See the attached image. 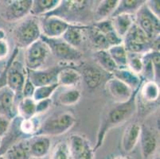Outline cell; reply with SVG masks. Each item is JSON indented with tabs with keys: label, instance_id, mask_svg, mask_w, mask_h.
Segmentation results:
<instances>
[{
	"label": "cell",
	"instance_id": "obj_10",
	"mask_svg": "<svg viewBox=\"0 0 160 159\" xmlns=\"http://www.w3.org/2000/svg\"><path fill=\"white\" fill-rule=\"evenodd\" d=\"M27 77V68L20 61L15 59L7 70V87L14 92L16 104L22 98V89Z\"/></svg>",
	"mask_w": 160,
	"mask_h": 159
},
{
	"label": "cell",
	"instance_id": "obj_25",
	"mask_svg": "<svg viewBox=\"0 0 160 159\" xmlns=\"http://www.w3.org/2000/svg\"><path fill=\"white\" fill-rule=\"evenodd\" d=\"M61 0H33L30 15L42 17L51 12L59 5Z\"/></svg>",
	"mask_w": 160,
	"mask_h": 159
},
{
	"label": "cell",
	"instance_id": "obj_16",
	"mask_svg": "<svg viewBox=\"0 0 160 159\" xmlns=\"http://www.w3.org/2000/svg\"><path fill=\"white\" fill-rule=\"evenodd\" d=\"M30 157L34 159H41L49 154L51 147V140L49 137L43 135H33L27 138Z\"/></svg>",
	"mask_w": 160,
	"mask_h": 159
},
{
	"label": "cell",
	"instance_id": "obj_41",
	"mask_svg": "<svg viewBox=\"0 0 160 159\" xmlns=\"http://www.w3.org/2000/svg\"><path fill=\"white\" fill-rule=\"evenodd\" d=\"M150 57L153 64L154 70H155V82L159 81L160 73V53L158 51H150Z\"/></svg>",
	"mask_w": 160,
	"mask_h": 159
},
{
	"label": "cell",
	"instance_id": "obj_49",
	"mask_svg": "<svg viewBox=\"0 0 160 159\" xmlns=\"http://www.w3.org/2000/svg\"><path fill=\"white\" fill-rule=\"evenodd\" d=\"M153 159H160V157H159V154H157V155H155V157H153Z\"/></svg>",
	"mask_w": 160,
	"mask_h": 159
},
{
	"label": "cell",
	"instance_id": "obj_7",
	"mask_svg": "<svg viewBox=\"0 0 160 159\" xmlns=\"http://www.w3.org/2000/svg\"><path fill=\"white\" fill-rule=\"evenodd\" d=\"M135 24L151 40L159 38L160 19L143 4L134 15Z\"/></svg>",
	"mask_w": 160,
	"mask_h": 159
},
{
	"label": "cell",
	"instance_id": "obj_29",
	"mask_svg": "<svg viewBox=\"0 0 160 159\" xmlns=\"http://www.w3.org/2000/svg\"><path fill=\"white\" fill-rule=\"evenodd\" d=\"M17 116L23 119H30L36 116V102L33 98H22L16 104Z\"/></svg>",
	"mask_w": 160,
	"mask_h": 159
},
{
	"label": "cell",
	"instance_id": "obj_46",
	"mask_svg": "<svg viewBox=\"0 0 160 159\" xmlns=\"http://www.w3.org/2000/svg\"><path fill=\"white\" fill-rule=\"evenodd\" d=\"M10 52V47L7 40H0V61L4 60Z\"/></svg>",
	"mask_w": 160,
	"mask_h": 159
},
{
	"label": "cell",
	"instance_id": "obj_6",
	"mask_svg": "<svg viewBox=\"0 0 160 159\" xmlns=\"http://www.w3.org/2000/svg\"><path fill=\"white\" fill-rule=\"evenodd\" d=\"M33 0L0 1V17L9 22H19L30 15Z\"/></svg>",
	"mask_w": 160,
	"mask_h": 159
},
{
	"label": "cell",
	"instance_id": "obj_37",
	"mask_svg": "<svg viewBox=\"0 0 160 159\" xmlns=\"http://www.w3.org/2000/svg\"><path fill=\"white\" fill-rule=\"evenodd\" d=\"M142 71L141 73L142 79H145V81H155V70H154L153 64L150 57V52H146L142 56Z\"/></svg>",
	"mask_w": 160,
	"mask_h": 159
},
{
	"label": "cell",
	"instance_id": "obj_8",
	"mask_svg": "<svg viewBox=\"0 0 160 159\" xmlns=\"http://www.w3.org/2000/svg\"><path fill=\"white\" fill-rule=\"evenodd\" d=\"M41 39L49 47L50 53L59 61L68 63L78 61L83 57V53L78 49L69 46L62 38H47L41 36Z\"/></svg>",
	"mask_w": 160,
	"mask_h": 159
},
{
	"label": "cell",
	"instance_id": "obj_36",
	"mask_svg": "<svg viewBox=\"0 0 160 159\" xmlns=\"http://www.w3.org/2000/svg\"><path fill=\"white\" fill-rule=\"evenodd\" d=\"M58 87H59V85L58 84V83L35 87L32 98L35 102L46 100V99H50Z\"/></svg>",
	"mask_w": 160,
	"mask_h": 159
},
{
	"label": "cell",
	"instance_id": "obj_4",
	"mask_svg": "<svg viewBox=\"0 0 160 159\" xmlns=\"http://www.w3.org/2000/svg\"><path fill=\"white\" fill-rule=\"evenodd\" d=\"M76 123V118L71 112H62L49 116L41 122L35 135L58 136L67 133Z\"/></svg>",
	"mask_w": 160,
	"mask_h": 159
},
{
	"label": "cell",
	"instance_id": "obj_28",
	"mask_svg": "<svg viewBox=\"0 0 160 159\" xmlns=\"http://www.w3.org/2000/svg\"><path fill=\"white\" fill-rule=\"evenodd\" d=\"M145 2L146 0H119V3L111 17L122 14L135 15Z\"/></svg>",
	"mask_w": 160,
	"mask_h": 159
},
{
	"label": "cell",
	"instance_id": "obj_38",
	"mask_svg": "<svg viewBox=\"0 0 160 159\" xmlns=\"http://www.w3.org/2000/svg\"><path fill=\"white\" fill-rule=\"evenodd\" d=\"M49 159H70L68 142L63 141L58 142L50 153Z\"/></svg>",
	"mask_w": 160,
	"mask_h": 159
},
{
	"label": "cell",
	"instance_id": "obj_52",
	"mask_svg": "<svg viewBox=\"0 0 160 159\" xmlns=\"http://www.w3.org/2000/svg\"><path fill=\"white\" fill-rule=\"evenodd\" d=\"M30 159H34V158H32V157H31V158H30Z\"/></svg>",
	"mask_w": 160,
	"mask_h": 159
},
{
	"label": "cell",
	"instance_id": "obj_22",
	"mask_svg": "<svg viewBox=\"0 0 160 159\" xmlns=\"http://www.w3.org/2000/svg\"><path fill=\"white\" fill-rule=\"evenodd\" d=\"M119 0H103L97 6L93 11L92 18L94 22L110 19L112 14L116 10Z\"/></svg>",
	"mask_w": 160,
	"mask_h": 159
},
{
	"label": "cell",
	"instance_id": "obj_11",
	"mask_svg": "<svg viewBox=\"0 0 160 159\" xmlns=\"http://www.w3.org/2000/svg\"><path fill=\"white\" fill-rule=\"evenodd\" d=\"M67 65H58L45 69H27V77L35 87L54 84L57 83L58 73Z\"/></svg>",
	"mask_w": 160,
	"mask_h": 159
},
{
	"label": "cell",
	"instance_id": "obj_45",
	"mask_svg": "<svg viewBox=\"0 0 160 159\" xmlns=\"http://www.w3.org/2000/svg\"><path fill=\"white\" fill-rule=\"evenodd\" d=\"M148 8L155 16L159 17L160 16V2L158 0H146L145 2Z\"/></svg>",
	"mask_w": 160,
	"mask_h": 159
},
{
	"label": "cell",
	"instance_id": "obj_13",
	"mask_svg": "<svg viewBox=\"0 0 160 159\" xmlns=\"http://www.w3.org/2000/svg\"><path fill=\"white\" fill-rule=\"evenodd\" d=\"M39 22L42 36L47 38H61L70 25L56 16H43Z\"/></svg>",
	"mask_w": 160,
	"mask_h": 159
},
{
	"label": "cell",
	"instance_id": "obj_35",
	"mask_svg": "<svg viewBox=\"0 0 160 159\" xmlns=\"http://www.w3.org/2000/svg\"><path fill=\"white\" fill-rule=\"evenodd\" d=\"M41 122H42L39 120L38 116L30 119H23L21 118L19 122L20 131L25 136H28V138H30L36 135L40 127Z\"/></svg>",
	"mask_w": 160,
	"mask_h": 159
},
{
	"label": "cell",
	"instance_id": "obj_5",
	"mask_svg": "<svg viewBox=\"0 0 160 159\" xmlns=\"http://www.w3.org/2000/svg\"><path fill=\"white\" fill-rule=\"evenodd\" d=\"M42 32L39 18L27 16L22 20L14 30V38L17 48L27 49L31 44L41 38Z\"/></svg>",
	"mask_w": 160,
	"mask_h": 159
},
{
	"label": "cell",
	"instance_id": "obj_12",
	"mask_svg": "<svg viewBox=\"0 0 160 159\" xmlns=\"http://www.w3.org/2000/svg\"><path fill=\"white\" fill-rule=\"evenodd\" d=\"M70 159H94V151L89 141L85 137L74 134L69 137V142Z\"/></svg>",
	"mask_w": 160,
	"mask_h": 159
},
{
	"label": "cell",
	"instance_id": "obj_27",
	"mask_svg": "<svg viewBox=\"0 0 160 159\" xmlns=\"http://www.w3.org/2000/svg\"><path fill=\"white\" fill-rule=\"evenodd\" d=\"M6 159H30L31 158L29 151L27 138L23 139L14 144L10 147L5 154Z\"/></svg>",
	"mask_w": 160,
	"mask_h": 159
},
{
	"label": "cell",
	"instance_id": "obj_2",
	"mask_svg": "<svg viewBox=\"0 0 160 159\" xmlns=\"http://www.w3.org/2000/svg\"><path fill=\"white\" fill-rule=\"evenodd\" d=\"M92 2L86 0H61L53 11L44 16H56L69 24L83 25L82 22L92 17Z\"/></svg>",
	"mask_w": 160,
	"mask_h": 159
},
{
	"label": "cell",
	"instance_id": "obj_43",
	"mask_svg": "<svg viewBox=\"0 0 160 159\" xmlns=\"http://www.w3.org/2000/svg\"><path fill=\"white\" fill-rule=\"evenodd\" d=\"M12 119L4 116H0V138H3L11 127Z\"/></svg>",
	"mask_w": 160,
	"mask_h": 159
},
{
	"label": "cell",
	"instance_id": "obj_44",
	"mask_svg": "<svg viewBox=\"0 0 160 159\" xmlns=\"http://www.w3.org/2000/svg\"><path fill=\"white\" fill-rule=\"evenodd\" d=\"M34 90H35L34 85L29 80L28 77H27V80H26V82H25L24 87H23L22 89V97H24V98H32Z\"/></svg>",
	"mask_w": 160,
	"mask_h": 159
},
{
	"label": "cell",
	"instance_id": "obj_31",
	"mask_svg": "<svg viewBox=\"0 0 160 159\" xmlns=\"http://www.w3.org/2000/svg\"><path fill=\"white\" fill-rule=\"evenodd\" d=\"M85 31L87 32L90 42L92 44L94 47L97 48V50H104V49H108L109 45L105 37L93 25L86 26Z\"/></svg>",
	"mask_w": 160,
	"mask_h": 159
},
{
	"label": "cell",
	"instance_id": "obj_1",
	"mask_svg": "<svg viewBox=\"0 0 160 159\" xmlns=\"http://www.w3.org/2000/svg\"><path fill=\"white\" fill-rule=\"evenodd\" d=\"M139 88L134 91L133 95L128 101L116 103L100 119V126L97 131V142L93 148L94 152H96L100 147H102L106 135L110 130L122 125L135 115L137 111L136 97L139 93Z\"/></svg>",
	"mask_w": 160,
	"mask_h": 159
},
{
	"label": "cell",
	"instance_id": "obj_20",
	"mask_svg": "<svg viewBox=\"0 0 160 159\" xmlns=\"http://www.w3.org/2000/svg\"><path fill=\"white\" fill-rule=\"evenodd\" d=\"M85 25L70 24L64 34L62 35V40L65 41L69 46L78 49L82 44L85 37Z\"/></svg>",
	"mask_w": 160,
	"mask_h": 159
},
{
	"label": "cell",
	"instance_id": "obj_18",
	"mask_svg": "<svg viewBox=\"0 0 160 159\" xmlns=\"http://www.w3.org/2000/svg\"><path fill=\"white\" fill-rule=\"evenodd\" d=\"M141 125L133 122L126 127L122 137L121 146L125 153H131L139 143Z\"/></svg>",
	"mask_w": 160,
	"mask_h": 159
},
{
	"label": "cell",
	"instance_id": "obj_21",
	"mask_svg": "<svg viewBox=\"0 0 160 159\" xmlns=\"http://www.w3.org/2000/svg\"><path fill=\"white\" fill-rule=\"evenodd\" d=\"M112 75L114 78L118 79L119 81L128 86L132 91L139 89L143 82V80L140 76L134 73L128 68H117L112 73Z\"/></svg>",
	"mask_w": 160,
	"mask_h": 159
},
{
	"label": "cell",
	"instance_id": "obj_39",
	"mask_svg": "<svg viewBox=\"0 0 160 159\" xmlns=\"http://www.w3.org/2000/svg\"><path fill=\"white\" fill-rule=\"evenodd\" d=\"M141 56L142 55L128 53L127 64V68L129 70H131L134 73L140 76V77L142 71V61Z\"/></svg>",
	"mask_w": 160,
	"mask_h": 159
},
{
	"label": "cell",
	"instance_id": "obj_34",
	"mask_svg": "<svg viewBox=\"0 0 160 159\" xmlns=\"http://www.w3.org/2000/svg\"><path fill=\"white\" fill-rule=\"evenodd\" d=\"M81 93L78 88H67L57 97V103L62 106H72L79 102Z\"/></svg>",
	"mask_w": 160,
	"mask_h": 159
},
{
	"label": "cell",
	"instance_id": "obj_19",
	"mask_svg": "<svg viewBox=\"0 0 160 159\" xmlns=\"http://www.w3.org/2000/svg\"><path fill=\"white\" fill-rule=\"evenodd\" d=\"M82 80L81 72L74 67L67 65L59 73L57 78V83L62 87L66 88H74Z\"/></svg>",
	"mask_w": 160,
	"mask_h": 159
},
{
	"label": "cell",
	"instance_id": "obj_23",
	"mask_svg": "<svg viewBox=\"0 0 160 159\" xmlns=\"http://www.w3.org/2000/svg\"><path fill=\"white\" fill-rule=\"evenodd\" d=\"M110 19H111L116 33L122 39L124 37L125 35L127 34L128 32L135 23L134 15L127 14H119V15L111 17Z\"/></svg>",
	"mask_w": 160,
	"mask_h": 159
},
{
	"label": "cell",
	"instance_id": "obj_26",
	"mask_svg": "<svg viewBox=\"0 0 160 159\" xmlns=\"http://www.w3.org/2000/svg\"><path fill=\"white\" fill-rule=\"evenodd\" d=\"M139 93L141 99L145 103H154L159 98V85L153 81L142 82L139 87Z\"/></svg>",
	"mask_w": 160,
	"mask_h": 159
},
{
	"label": "cell",
	"instance_id": "obj_3",
	"mask_svg": "<svg viewBox=\"0 0 160 159\" xmlns=\"http://www.w3.org/2000/svg\"><path fill=\"white\" fill-rule=\"evenodd\" d=\"M123 45L131 54L142 55L152 50L159 52V38L151 40L135 23L123 38Z\"/></svg>",
	"mask_w": 160,
	"mask_h": 159
},
{
	"label": "cell",
	"instance_id": "obj_14",
	"mask_svg": "<svg viewBox=\"0 0 160 159\" xmlns=\"http://www.w3.org/2000/svg\"><path fill=\"white\" fill-rule=\"evenodd\" d=\"M139 142L142 159H148L153 155L158 147L157 135L151 127L146 125H141Z\"/></svg>",
	"mask_w": 160,
	"mask_h": 159
},
{
	"label": "cell",
	"instance_id": "obj_47",
	"mask_svg": "<svg viewBox=\"0 0 160 159\" xmlns=\"http://www.w3.org/2000/svg\"><path fill=\"white\" fill-rule=\"evenodd\" d=\"M6 39V32L4 30L0 28V40H5Z\"/></svg>",
	"mask_w": 160,
	"mask_h": 159
},
{
	"label": "cell",
	"instance_id": "obj_51",
	"mask_svg": "<svg viewBox=\"0 0 160 159\" xmlns=\"http://www.w3.org/2000/svg\"><path fill=\"white\" fill-rule=\"evenodd\" d=\"M1 142H2V138H0V147H1Z\"/></svg>",
	"mask_w": 160,
	"mask_h": 159
},
{
	"label": "cell",
	"instance_id": "obj_24",
	"mask_svg": "<svg viewBox=\"0 0 160 159\" xmlns=\"http://www.w3.org/2000/svg\"><path fill=\"white\" fill-rule=\"evenodd\" d=\"M93 26L104 34L108 43L109 47L123 43V39L119 37L115 31L111 19L94 22Z\"/></svg>",
	"mask_w": 160,
	"mask_h": 159
},
{
	"label": "cell",
	"instance_id": "obj_48",
	"mask_svg": "<svg viewBox=\"0 0 160 159\" xmlns=\"http://www.w3.org/2000/svg\"><path fill=\"white\" fill-rule=\"evenodd\" d=\"M114 159H132L128 157H126V156H119V157H115Z\"/></svg>",
	"mask_w": 160,
	"mask_h": 159
},
{
	"label": "cell",
	"instance_id": "obj_50",
	"mask_svg": "<svg viewBox=\"0 0 160 159\" xmlns=\"http://www.w3.org/2000/svg\"><path fill=\"white\" fill-rule=\"evenodd\" d=\"M0 159H6L5 156H4V155H0Z\"/></svg>",
	"mask_w": 160,
	"mask_h": 159
},
{
	"label": "cell",
	"instance_id": "obj_32",
	"mask_svg": "<svg viewBox=\"0 0 160 159\" xmlns=\"http://www.w3.org/2000/svg\"><path fill=\"white\" fill-rule=\"evenodd\" d=\"M107 50L118 68H127L128 53L125 49L123 43L111 46Z\"/></svg>",
	"mask_w": 160,
	"mask_h": 159
},
{
	"label": "cell",
	"instance_id": "obj_17",
	"mask_svg": "<svg viewBox=\"0 0 160 159\" xmlns=\"http://www.w3.org/2000/svg\"><path fill=\"white\" fill-rule=\"evenodd\" d=\"M0 116H7L11 119L17 116L15 95L7 86L0 89Z\"/></svg>",
	"mask_w": 160,
	"mask_h": 159
},
{
	"label": "cell",
	"instance_id": "obj_9",
	"mask_svg": "<svg viewBox=\"0 0 160 159\" xmlns=\"http://www.w3.org/2000/svg\"><path fill=\"white\" fill-rule=\"evenodd\" d=\"M50 54L47 45L41 38L38 39L25 50V68L29 70L41 69Z\"/></svg>",
	"mask_w": 160,
	"mask_h": 159
},
{
	"label": "cell",
	"instance_id": "obj_42",
	"mask_svg": "<svg viewBox=\"0 0 160 159\" xmlns=\"http://www.w3.org/2000/svg\"><path fill=\"white\" fill-rule=\"evenodd\" d=\"M52 103H53V100L51 98L36 102V115L38 116L40 114L47 112L51 107Z\"/></svg>",
	"mask_w": 160,
	"mask_h": 159
},
{
	"label": "cell",
	"instance_id": "obj_33",
	"mask_svg": "<svg viewBox=\"0 0 160 159\" xmlns=\"http://www.w3.org/2000/svg\"><path fill=\"white\" fill-rule=\"evenodd\" d=\"M92 57L97 61V63L100 65V67H101L104 71L108 73L112 74L115 70L118 68L107 49L96 50L93 52Z\"/></svg>",
	"mask_w": 160,
	"mask_h": 159
},
{
	"label": "cell",
	"instance_id": "obj_15",
	"mask_svg": "<svg viewBox=\"0 0 160 159\" xmlns=\"http://www.w3.org/2000/svg\"><path fill=\"white\" fill-rule=\"evenodd\" d=\"M105 88L116 103L128 101L134 92L128 86L114 77L109 79L106 82Z\"/></svg>",
	"mask_w": 160,
	"mask_h": 159
},
{
	"label": "cell",
	"instance_id": "obj_30",
	"mask_svg": "<svg viewBox=\"0 0 160 159\" xmlns=\"http://www.w3.org/2000/svg\"><path fill=\"white\" fill-rule=\"evenodd\" d=\"M81 77L89 88H97L102 82L101 72L92 65L85 66L82 69Z\"/></svg>",
	"mask_w": 160,
	"mask_h": 159
},
{
	"label": "cell",
	"instance_id": "obj_40",
	"mask_svg": "<svg viewBox=\"0 0 160 159\" xmlns=\"http://www.w3.org/2000/svg\"><path fill=\"white\" fill-rule=\"evenodd\" d=\"M18 52H19V49L16 47L15 49H14L12 52V55L10 57L9 60L7 62V65H6L5 68H3V70L2 71L1 74H0V89L2 88L3 87L7 86V70L9 68L10 65H11L13 61L16 59L17 56L18 54Z\"/></svg>",
	"mask_w": 160,
	"mask_h": 159
}]
</instances>
